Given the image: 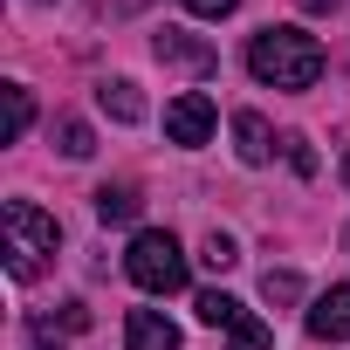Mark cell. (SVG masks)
Masks as SVG:
<instances>
[{
	"label": "cell",
	"mask_w": 350,
	"mask_h": 350,
	"mask_svg": "<svg viewBox=\"0 0 350 350\" xmlns=\"http://www.w3.org/2000/svg\"><path fill=\"white\" fill-rule=\"evenodd\" d=\"M234 144H241V158H247V165H268V151H275V131H268V117L241 110V117H234Z\"/></svg>",
	"instance_id": "obj_8"
},
{
	"label": "cell",
	"mask_w": 350,
	"mask_h": 350,
	"mask_svg": "<svg viewBox=\"0 0 350 350\" xmlns=\"http://www.w3.org/2000/svg\"><path fill=\"white\" fill-rule=\"evenodd\" d=\"M302 8H309V14H323V8H336V0H302Z\"/></svg>",
	"instance_id": "obj_18"
},
{
	"label": "cell",
	"mask_w": 350,
	"mask_h": 350,
	"mask_svg": "<svg viewBox=\"0 0 350 350\" xmlns=\"http://www.w3.org/2000/svg\"><path fill=\"white\" fill-rule=\"evenodd\" d=\"M193 14H206V21H220V14H234V0H186Z\"/></svg>",
	"instance_id": "obj_17"
},
{
	"label": "cell",
	"mask_w": 350,
	"mask_h": 350,
	"mask_svg": "<svg viewBox=\"0 0 350 350\" xmlns=\"http://www.w3.org/2000/svg\"><path fill=\"white\" fill-rule=\"evenodd\" d=\"M309 336H316V343H343V336H350V282H343V288H323V295L309 302Z\"/></svg>",
	"instance_id": "obj_5"
},
{
	"label": "cell",
	"mask_w": 350,
	"mask_h": 350,
	"mask_svg": "<svg viewBox=\"0 0 350 350\" xmlns=\"http://www.w3.org/2000/svg\"><path fill=\"white\" fill-rule=\"evenodd\" d=\"M288 165H295V172H302V179H309V172H316V151H309L302 137H288Z\"/></svg>",
	"instance_id": "obj_16"
},
{
	"label": "cell",
	"mask_w": 350,
	"mask_h": 350,
	"mask_svg": "<svg viewBox=\"0 0 350 350\" xmlns=\"http://www.w3.org/2000/svg\"><path fill=\"white\" fill-rule=\"evenodd\" d=\"M0 227H8V268H14V282H35L42 261L55 254V241H62L55 213H42L35 200H8V206H0Z\"/></svg>",
	"instance_id": "obj_2"
},
{
	"label": "cell",
	"mask_w": 350,
	"mask_h": 350,
	"mask_svg": "<svg viewBox=\"0 0 350 350\" xmlns=\"http://www.w3.org/2000/svg\"><path fill=\"white\" fill-rule=\"evenodd\" d=\"M158 62H179V69H200V76H206V69H213V49L193 42L186 28H165V35H158Z\"/></svg>",
	"instance_id": "obj_7"
},
{
	"label": "cell",
	"mask_w": 350,
	"mask_h": 350,
	"mask_svg": "<svg viewBox=\"0 0 350 350\" xmlns=\"http://www.w3.org/2000/svg\"><path fill=\"white\" fill-rule=\"evenodd\" d=\"M49 323H62V329H90V309H83V302H62Z\"/></svg>",
	"instance_id": "obj_15"
},
{
	"label": "cell",
	"mask_w": 350,
	"mask_h": 350,
	"mask_svg": "<svg viewBox=\"0 0 350 350\" xmlns=\"http://www.w3.org/2000/svg\"><path fill=\"white\" fill-rule=\"evenodd\" d=\"M0 96H8V144H21V137H28V124H35V103H28V90H21V83H8Z\"/></svg>",
	"instance_id": "obj_11"
},
{
	"label": "cell",
	"mask_w": 350,
	"mask_h": 350,
	"mask_svg": "<svg viewBox=\"0 0 350 350\" xmlns=\"http://www.w3.org/2000/svg\"><path fill=\"white\" fill-rule=\"evenodd\" d=\"M343 186H350V158H343Z\"/></svg>",
	"instance_id": "obj_19"
},
{
	"label": "cell",
	"mask_w": 350,
	"mask_h": 350,
	"mask_svg": "<svg viewBox=\"0 0 350 350\" xmlns=\"http://www.w3.org/2000/svg\"><path fill=\"white\" fill-rule=\"evenodd\" d=\"M124 268H131V282L151 288V295H179V288H186V254H179V241L158 234V227H144V234L131 241Z\"/></svg>",
	"instance_id": "obj_3"
},
{
	"label": "cell",
	"mask_w": 350,
	"mask_h": 350,
	"mask_svg": "<svg viewBox=\"0 0 350 350\" xmlns=\"http://www.w3.org/2000/svg\"><path fill=\"white\" fill-rule=\"evenodd\" d=\"M200 261H206V268H213V275H227V268H234V261H241V247H234V241H227V234H206V247H200Z\"/></svg>",
	"instance_id": "obj_12"
},
{
	"label": "cell",
	"mask_w": 350,
	"mask_h": 350,
	"mask_svg": "<svg viewBox=\"0 0 350 350\" xmlns=\"http://www.w3.org/2000/svg\"><path fill=\"white\" fill-rule=\"evenodd\" d=\"M96 103H103L117 124H137V117H144V96H137V83H103V90H96Z\"/></svg>",
	"instance_id": "obj_10"
},
{
	"label": "cell",
	"mask_w": 350,
	"mask_h": 350,
	"mask_svg": "<svg viewBox=\"0 0 350 350\" xmlns=\"http://www.w3.org/2000/svg\"><path fill=\"white\" fill-rule=\"evenodd\" d=\"M261 295H268V302H295V295H302V282H295L288 268H268V275H261Z\"/></svg>",
	"instance_id": "obj_14"
},
{
	"label": "cell",
	"mask_w": 350,
	"mask_h": 350,
	"mask_svg": "<svg viewBox=\"0 0 350 350\" xmlns=\"http://www.w3.org/2000/svg\"><path fill=\"white\" fill-rule=\"evenodd\" d=\"M213 124H220V110H213L206 90H186V96L165 103V137H172V144H206Z\"/></svg>",
	"instance_id": "obj_4"
},
{
	"label": "cell",
	"mask_w": 350,
	"mask_h": 350,
	"mask_svg": "<svg viewBox=\"0 0 350 350\" xmlns=\"http://www.w3.org/2000/svg\"><path fill=\"white\" fill-rule=\"evenodd\" d=\"M62 151H69V158H90V151H96V137H90L83 117H62Z\"/></svg>",
	"instance_id": "obj_13"
},
{
	"label": "cell",
	"mask_w": 350,
	"mask_h": 350,
	"mask_svg": "<svg viewBox=\"0 0 350 350\" xmlns=\"http://www.w3.org/2000/svg\"><path fill=\"white\" fill-rule=\"evenodd\" d=\"M137 186H96V220L103 227H124V220H137Z\"/></svg>",
	"instance_id": "obj_9"
},
{
	"label": "cell",
	"mask_w": 350,
	"mask_h": 350,
	"mask_svg": "<svg viewBox=\"0 0 350 350\" xmlns=\"http://www.w3.org/2000/svg\"><path fill=\"white\" fill-rule=\"evenodd\" d=\"M247 69L275 90H309L323 76V42L302 35V28H261L254 49H247Z\"/></svg>",
	"instance_id": "obj_1"
},
{
	"label": "cell",
	"mask_w": 350,
	"mask_h": 350,
	"mask_svg": "<svg viewBox=\"0 0 350 350\" xmlns=\"http://www.w3.org/2000/svg\"><path fill=\"white\" fill-rule=\"evenodd\" d=\"M124 350H179V329H172L158 309H131L124 316Z\"/></svg>",
	"instance_id": "obj_6"
}]
</instances>
